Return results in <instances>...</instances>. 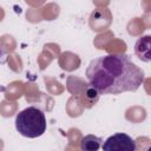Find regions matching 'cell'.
<instances>
[{
    "label": "cell",
    "mask_w": 151,
    "mask_h": 151,
    "mask_svg": "<svg viewBox=\"0 0 151 151\" xmlns=\"http://www.w3.org/2000/svg\"><path fill=\"white\" fill-rule=\"evenodd\" d=\"M101 138L94 134H87L83 137L80 142V149L83 151H97L101 146Z\"/></svg>",
    "instance_id": "cell-5"
},
{
    "label": "cell",
    "mask_w": 151,
    "mask_h": 151,
    "mask_svg": "<svg viewBox=\"0 0 151 151\" xmlns=\"http://www.w3.org/2000/svg\"><path fill=\"white\" fill-rule=\"evenodd\" d=\"M104 151H134L137 149L134 139L126 133H114L103 144Z\"/></svg>",
    "instance_id": "cell-3"
},
{
    "label": "cell",
    "mask_w": 151,
    "mask_h": 151,
    "mask_svg": "<svg viewBox=\"0 0 151 151\" xmlns=\"http://www.w3.org/2000/svg\"><path fill=\"white\" fill-rule=\"evenodd\" d=\"M46 125L45 113L35 106L26 107L15 117L17 131L27 138H38L42 136L46 131Z\"/></svg>",
    "instance_id": "cell-2"
},
{
    "label": "cell",
    "mask_w": 151,
    "mask_h": 151,
    "mask_svg": "<svg viewBox=\"0 0 151 151\" xmlns=\"http://www.w3.org/2000/svg\"><path fill=\"white\" fill-rule=\"evenodd\" d=\"M134 52L140 60L146 63L150 61V37L149 35H145L137 40L134 45Z\"/></svg>",
    "instance_id": "cell-4"
},
{
    "label": "cell",
    "mask_w": 151,
    "mask_h": 151,
    "mask_svg": "<svg viewBox=\"0 0 151 151\" xmlns=\"http://www.w3.org/2000/svg\"><path fill=\"white\" fill-rule=\"evenodd\" d=\"M86 78L99 94H119L137 91L144 72L126 54H107L91 60Z\"/></svg>",
    "instance_id": "cell-1"
},
{
    "label": "cell",
    "mask_w": 151,
    "mask_h": 151,
    "mask_svg": "<svg viewBox=\"0 0 151 151\" xmlns=\"http://www.w3.org/2000/svg\"><path fill=\"white\" fill-rule=\"evenodd\" d=\"M6 63V57H5V52H4V50L1 48V46H0V64H5Z\"/></svg>",
    "instance_id": "cell-6"
}]
</instances>
